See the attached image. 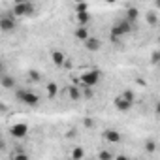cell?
Wrapping results in <instances>:
<instances>
[{
  "instance_id": "5b68a950",
  "label": "cell",
  "mask_w": 160,
  "mask_h": 160,
  "mask_svg": "<svg viewBox=\"0 0 160 160\" xmlns=\"http://www.w3.org/2000/svg\"><path fill=\"white\" fill-rule=\"evenodd\" d=\"M98 79H100V72H98V70H91V72H85V73L81 75V81H83V85H87V87H94V85L98 83Z\"/></svg>"
},
{
  "instance_id": "d6986e66",
  "label": "cell",
  "mask_w": 160,
  "mask_h": 160,
  "mask_svg": "<svg viewBox=\"0 0 160 160\" xmlns=\"http://www.w3.org/2000/svg\"><path fill=\"white\" fill-rule=\"evenodd\" d=\"M98 160H115V158H113V154L109 151H100L98 152Z\"/></svg>"
},
{
  "instance_id": "e0dca14e",
  "label": "cell",
  "mask_w": 160,
  "mask_h": 160,
  "mask_svg": "<svg viewBox=\"0 0 160 160\" xmlns=\"http://www.w3.org/2000/svg\"><path fill=\"white\" fill-rule=\"evenodd\" d=\"M121 96H122L124 100L132 102V104H134V100H136V94H134V91H132V89H126V91H124V92H122Z\"/></svg>"
},
{
  "instance_id": "8fae6325",
  "label": "cell",
  "mask_w": 160,
  "mask_h": 160,
  "mask_svg": "<svg viewBox=\"0 0 160 160\" xmlns=\"http://www.w3.org/2000/svg\"><path fill=\"white\" fill-rule=\"evenodd\" d=\"M100 45H102V42H100L98 38H94V36H91V38L85 42V47H87L89 51H98V49H100Z\"/></svg>"
},
{
  "instance_id": "ac0fdd59",
  "label": "cell",
  "mask_w": 160,
  "mask_h": 160,
  "mask_svg": "<svg viewBox=\"0 0 160 160\" xmlns=\"http://www.w3.org/2000/svg\"><path fill=\"white\" fill-rule=\"evenodd\" d=\"M72 158H73V160H81V158H83V149H81V147H75V149L72 151Z\"/></svg>"
},
{
  "instance_id": "277c9868",
  "label": "cell",
  "mask_w": 160,
  "mask_h": 160,
  "mask_svg": "<svg viewBox=\"0 0 160 160\" xmlns=\"http://www.w3.org/2000/svg\"><path fill=\"white\" fill-rule=\"evenodd\" d=\"M15 27H17V23H15V17H12V15H8V13H4L2 17H0V30L2 32H13L15 30Z\"/></svg>"
},
{
  "instance_id": "6da1fadb",
  "label": "cell",
  "mask_w": 160,
  "mask_h": 160,
  "mask_svg": "<svg viewBox=\"0 0 160 160\" xmlns=\"http://www.w3.org/2000/svg\"><path fill=\"white\" fill-rule=\"evenodd\" d=\"M15 98L19 102H23V104H27V106H32V108L40 104V96L34 91H28V89H17L15 91Z\"/></svg>"
},
{
  "instance_id": "603a6c76",
  "label": "cell",
  "mask_w": 160,
  "mask_h": 160,
  "mask_svg": "<svg viewBox=\"0 0 160 160\" xmlns=\"http://www.w3.org/2000/svg\"><path fill=\"white\" fill-rule=\"evenodd\" d=\"M70 98H72V100H79V98H81L79 89H70Z\"/></svg>"
},
{
  "instance_id": "ffe728a7",
  "label": "cell",
  "mask_w": 160,
  "mask_h": 160,
  "mask_svg": "<svg viewBox=\"0 0 160 160\" xmlns=\"http://www.w3.org/2000/svg\"><path fill=\"white\" fill-rule=\"evenodd\" d=\"M28 79H30V81H34V83H38L40 79H42V77H40V72H36V70H30V72H28Z\"/></svg>"
},
{
  "instance_id": "d4e9b609",
  "label": "cell",
  "mask_w": 160,
  "mask_h": 160,
  "mask_svg": "<svg viewBox=\"0 0 160 160\" xmlns=\"http://www.w3.org/2000/svg\"><path fill=\"white\" fill-rule=\"evenodd\" d=\"M115 160H130V158H128V156H124V154H121V156H117Z\"/></svg>"
},
{
  "instance_id": "9c48e42d",
  "label": "cell",
  "mask_w": 160,
  "mask_h": 160,
  "mask_svg": "<svg viewBox=\"0 0 160 160\" xmlns=\"http://www.w3.org/2000/svg\"><path fill=\"white\" fill-rule=\"evenodd\" d=\"M0 85H2L4 89H15V79L8 73H2L0 75Z\"/></svg>"
},
{
  "instance_id": "ba28073f",
  "label": "cell",
  "mask_w": 160,
  "mask_h": 160,
  "mask_svg": "<svg viewBox=\"0 0 160 160\" xmlns=\"http://www.w3.org/2000/svg\"><path fill=\"white\" fill-rule=\"evenodd\" d=\"M73 36H75L77 40H81V42L85 43V42L91 38V30H89L87 27H77V28H75V32H73Z\"/></svg>"
},
{
  "instance_id": "4316f807",
  "label": "cell",
  "mask_w": 160,
  "mask_h": 160,
  "mask_svg": "<svg viewBox=\"0 0 160 160\" xmlns=\"http://www.w3.org/2000/svg\"><path fill=\"white\" fill-rule=\"evenodd\" d=\"M156 113H158V115H160V102H158V104H156Z\"/></svg>"
},
{
  "instance_id": "9a60e30c",
  "label": "cell",
  "mask_w": 160,
  "mask_h": 160,
  "mask_svg": "<svg viewBox=\"0 0 160 160\" xmlns=\"http://www.w3.org/2000/svg\"><path fill=\"white\" fill-rule=\"evenodd\" d=\"M138 15H139V12H138V8H128V12H126V19H128L130 23H134V21H138Z\"/></svg>"
},
{
  "instance_id": "4fadbf2b",
  "label": "cell",
  "mask_w": 160,
  "mask_h": 160,
  "mask_svg": "<svg viewBox=\"0 0 160 160\" xmlns=\"http://www.w3.org/2000/svg\"><path fill=\"white\" fill-rule=\"evenodd\" d=\"M75 19H77V23H79V27H87V23H91V13L89 12H85V13H75Z\"/></svg>"
},
{
  "instance_id": "30bf717a",
  "label": "cell",
  "mask_w": 160,
  "mask_h": 160,
  "mask_svg": "<svg viewBox=\"0 0 160 160\" xmlns=\"http://www.w3.org/2000/svg\"><path fill=\"white\" fill-rule=\"evenodd\" d=\"M132 106H134V104L128 102V100H124L122 96H117V98H115V108H117L119 111H128Z\"/></svg>"
},
{
  "instance_id": "5bb4252c",
  "label": "cell",
  "mask_w": 160,
  "mask_h": 160,
  "mask_svg": "<svg viewBox=\"0 0 160 160\" xmlns=\"http://www.w3.org/2000/svg\"><path fill=\"white\" fill-rule=\"evenodd\" d=\"M45 91H47V96L49 98H55L58 94V85L57 83H47L45 85Z\"/></svg>"
},
{
  "instance_id": "7c38bea8",
  "label": "cell",
  "mask_w": 160,
  "mask_h": 160,
  "mask_svg": "<svg viewBox=\"0 0 160 160\" xmlns=\"http://www.w3.org/2000/svg\"><path fill=\"white\" fill-rule=\"evenodd\" d=\"M51 60H53L55 66H62L64 60H66V57H64L62 51H53V53H51Z\"/></svg>"
},
{
  "instance_id": "cb8c5ba5",
  "label": "cell",
  "mask_w": 160,
  "mask_h": 160,
  "mask_svg": "<svg viewBox=\"0 0 160 160\" xmlns=\"http://www.w3.org/2000/svg\"><path fill=\"white\" fill-rule=\"evenodd\" d=\"M13 160H30V158L25 152H13Z\"/></svg>"
},
{
  "instance_id": "484cf974",
  "label": "cell",
  "mask_w": 160,
  "mask_h": 160,
  "mask_svg": "<svg viewBox=\"0 0 160 160\" xmlns=\"http://www.w3.org/2000/svg\"><path fill=\"white\" fill-rule=\"evenodd\" d=\"M85 124H87V126H92V124H94V122H92V121H91V119H85Z\"/></svg>"
},
{
  "instance_id": "8992f818",
  "label": "cell",
  "mask_w": 160,
  "mask_h": 160,
  "mask_svg": "<svg viewBox=\"0 0 160 160\" xmlns=\"http://www.w3.org/2000/svg\"><path fill=\"white\" fill-rule=\"evenodd\" d=\"M10 134H12L13 138L21 139V138H25V136L28 134V126H27L25 122H17V124H13V126L10 128Z\"/></svg>"
},
{
  "instance_id": "3957f363",
  "label": "cell",
  "mask_w": 160,
  "mask_h": 160,
  "mask_svg": "<svg viewBox=\"0 0 160 160\" xmlns=\"http://www.w3.org/2000/svg\"><path fill=\"white\" fill-rule=\"evenodd\" d=\"M130 30H132V23L124 17V19H121V21H117V23L113 25L111 34H113V38H117V36H124V34H128Z\"/></svg>"
},
{
  "instance_id": "83f0119b",
  "label": "cell",
  "mask_w": 160,
  "mask_h": 160,
  "mask_svg": "<svg viewBox=\"0 0 160 160\" xmlns=\"http://www.w3.org/2000/svg\"><path fill=\"white\" fill-rule=\"evenodd\" d=\"M70 160H73V158H70Z\"/></svg>"
},
{
  "instance_id": "7402d4cb",
  "label": "cell",
  "mask_w": 160,
  "mask_h": 160,
  "mask_svg": "<svg viewBox=\"0 0 160 160\" xmlns=\"http://www.w3.org/2000/svg\"><path fill=\"white\" fill-rule=\"evenodd\" d=\"M87 8H89L87 4H75V6H73L75 13H85V12H87Z\"/></svg>"
},
{
  "instance_id": "44dd1931",
  "label": "cell",
  "mask_w": 160,
  "mask_h": 160,
  "mask_svg": "<svg viewBox=\"0 0 160 160\" xmlns=\"http://www.w3.org/2000/svg\"><path fill=\"white\" fill-rule=\"evenodd\" d=\"M147 23H149V25H156V23H158L156 13H151V12H149V13H147Z\"/></svg>"
},
{
  "instance_id": "7a4b0ae2",
  "label": "cell",
  "mask_w": 160,
  "mask_h": 160,
  "mask_svg": "<svg viewBox=\"0 0 160 160\" xmlns=\"http://www.w3.org/2000/svg\"><path fill=\"white\" fill-rule=\"evenodd\" d=\"M12 13L15 17H28V15L34 13V4H30V2H17V4H13Z\"/></svg>"
},
{
  "instance_id": "52a82bcc",
  "label": "cell",
  "mask_w": 160,
  "mask_h": 160,
  "mask_svg": "<svg viewBox=\"0 0 160 160\" xmlns=\"http://www.w3.org/2000/svg\"><path fill=\"white\" fill-rule=\"evenodd\" d=\"M104 139L106 141H109V143H121L122 141V136H121V132H117V130H113V128H108V130H104Z\"/></svg>"
},
{
  "instance_id": "2e32d148",
  "label": "cell",
  "mask_w": 160,
  "mask_h": 160,
  "mask_svg": "<svg viewBox=\"0 0 160 160\" xmlns=\"http://www.w3.org/2000/svg\"><path fill=\"white\" fill-rule=\"evenodd\" d=\"M143 149H145V152H149V154H151V152H154V151H156V143H154L152 139H147V141L143 143Z\"/></svg>"
}]
</instances>
